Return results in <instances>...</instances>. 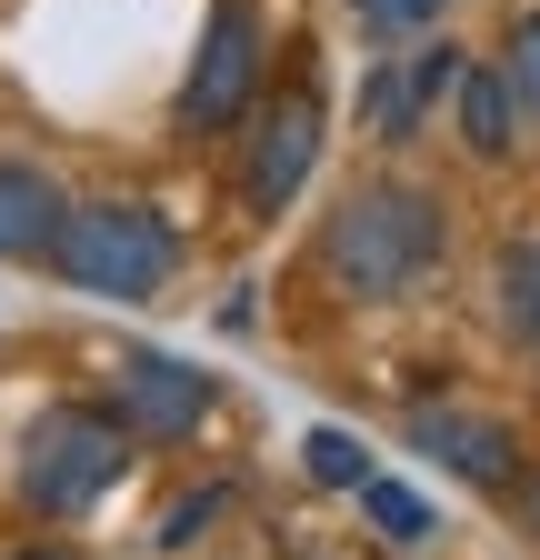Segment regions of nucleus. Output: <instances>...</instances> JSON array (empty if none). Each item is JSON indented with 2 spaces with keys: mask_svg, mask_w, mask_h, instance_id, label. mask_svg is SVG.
<instances>
[{
  "mask_svg": "<svg viewBox=\"0 0 540 560\" xmlns=\"http://www.w3.org/2000/svg\"><path fill=\"white\" fill-rule=\"evenodd\" d=\"M320 270L351 301H400L441 270V200L421 180H361L320 231Z\"/></svg>",
  "mask_w": 540,
  "mask_h": 560,
  "instance_id": "f257e3e1",
  "label": "nucleus"
},
{
  "mask_svg": "<svg viewBox=\"0 0 540 560\" xmlns=\"http://www.w3.org/2000/svg\"><path fill=\"white\" fill-rule=\"evenodd\" d=\"M50 270L91 301H151L180 270V231L141 200H71V221L50 241Z\"/></svg>",
  "mask_w": 540,
  "mask_h": 560,
  "instance_id": "f03ea898",
  "label": "nucleus"
},
{
  "mask_svg": "<svg viewBox=\"0 0 540 560\" xmlns=\"http://www.w3.org/2000/svg\"><path fill=\"white\" fill-rule=\"evenodd\" d=\"M120 460H130V420L91 410V400H60V410H40L21 431V501L40 521H71L120 480Z\"/></svg>",
  "mask_w": 540,
  "mask_h": 560,
  "instance_id": "7ed1b4c3",
  "label": "nucleus"
},
{
  "mask_svg": "<svg viewBox=\"0 0 540 560\" xmlns=\"http://www.w3.org/2000/svg\"><path fill=\"white\" fill-rule=\"evenodd\" d=\"M260 101V11L250 0H211V21H200V50H190V81L171 101V120L190 140H211L221 120H240Z\"/></svg>",
  "mask_w": 540,
  "mask_h": 560,
  "instance_id": "20e7f679",
  "label": "nucleus"
},
{
  "mask_svg": "<svg viewBox=\"0 0 540 560\" xmlns=\"http://www.w3.org/2000/svg\"><path fill=\"white\" fill-rule=\"evenodd\" d=\"M310 171H320V101H310V81H301V91H281V101H260L250 151H240V190H250L260 221H281Z\"/></svg>",
  "mask_w": 540,
  "mask_h": 560,
  "instance_id": "39448f33",
  "label": "nucleus"
},
{
  "mask_svg": "<svg viewBox=\"0 0 540 560\" xmlns=\"http://www.w3.org/2000/svg\"><path fill=\"white\" fill-rule=\"evenodd\" d=\"M120 420H130V441H190L200 420H211L221 381L200 371V361H171V350H120Z\"/></svg>",
  "mask_w": 540,
  "mask_h": 560,
  "instance_id": "423d86ee",
  "label": "nucleus"
},
{
  "mask_svg": "<svg viewBox=\"0 0 540 560\" xmlns=\"http://www.w3.org/2000/svg\"><path fill=\"white\" fill-rule=\"evenodd\" d=\"M460 50L441 40V50H411V60H371V81H361V130L371 140H411L421 120H431V101L441 91H460Z\"/></svg>",
  "mask_w": 540,
  "mask_h": 560,
  "instance_id": "0eeeda50",
  "label": "nucleus"
},
{
  "mask_svg": "<svg viewBox=\"0 0 540 560\" xmlns=\"http://www.w3.org/2000/svg\"><path fill=\"white\" fill-rule=\"evenodd\" d=\"M411 441H421L441 470H460L470 490H510V480H520V441L501 431V420H481V410L431 400V410H411Z\"/></svg>",
  "mask_w": 540,
  "mask_h": 560,
  "instance_id": "6e6552de",
  "label": "nucleus"
},
{
  "mask_svg": "<svg viewBox=\"0 0 540 560\" xmlns=\"http://www.w3.org/2000/svg\"><path fill=\"white\" fill-rule=\"evenodd\" d=\"M60 221H71L60 180L31 171V161H0V260H50Z\"/></svg>",
  "mask_w": 540,
  "mask_h": 560,
  "instance_id": "1a4fd4ad",
  "label": "nucleus"
},
{
  "mask_svg": "<svg viewBox=\"0 0 540 560\" xmlns=\"http://www.w3.org/2000/svg\"><path fill=\"white\" fill-rule=\"evenodd\" d=\"M460 140L481 161H510V140H520V91H510V70H460Z\"/></svg>",
  "mask_w": 540,
  "mask_h": 560,
  "instance_id": "9d476101",
  "label": "nucleus"
},
{
  "mask_svg": "<svg viewBox=\"0 0 540 560\" xmlns=\"http://www.w3.org/2000/svg\"><path fill=\"white\" fill-rule=\"evenodd\" d=\"M491 291H501V330H510L520 350H540V231L501 241V260H491Z\"/></svg>",
  "mask_w": 540,
  "mask_h": 560,
  "instance_id": "9b49d317",
  "label": "nucleus"
},
{
  "mask_svg": "<svg viewBox=\"0 0 540 560\" xmlns=\"http://www.w3.org/2000/svg\"><path fill=\"white\" fill-rule=\"evenodd\" d=\"M361 521H371L390 550H421V540H431V501H421L411 480H380V470L361 480Z\"/></svg>",
  "mask_w": 540,
  "mask_h": 560,
  "instance_id": "f8f14e48",
  "label": "nucleus"
},
{
  "mask_svg": "<svg viewBox=\"0 0 540 560\" xmlns=\"http://www.w3.org/2000/svg\"><path fill=\"white\" fill-rule=\"evenodd\" d=\"M231 511V480H200V490H180V501H171V521H161V550H190L200 530H211Z\"/></svg>",
  "mask_w": 540,
  "mask_h": 560,
  "instance_id": "ddd939ff",
  "label": "nucleus"
},
{
  "mask_svg": "<svg viewBox=\"0 0 540 560\" xmlns=\"http://www.w3.org/2000/svg\"><path fill=\"white\" fill-rule=\"evenodd\" d=\"M310 480H320V490H361V480H371L361 441H351V431H310Z\"/></svg>",
  "mask_w": 540,
  "mask_h": 560,
  "instance_id": "4468645a",
  "label": "nucleus"
},
{
  "mask_svg": "<svg viewBox=\"0 0 540 560\" xmlns=\"http://www.w3.org/2000/svg\"><path fill=\"white\" fill-rule=\"evenodd\" d=\"M510 91H520V120H540V11H520V31H510Z\"/></svg>",
  "mask_w": 540,
  "mask_h": 560,
  "instance_id": "2eb2a0df",
  "label": "nucleus"
},
{
  "mask_svg": "<svg viewBox=\"0 0 540 560\" xmlns=\"http://www.w3.org/2000/svg\"><path fill=\"white\" fill-rule=\"evenodd\" d=\"M361 11V31H380V40H400V31H431L450 0H351Z\"/></svg>",
  "mask_w": 540,
  "mask_h": 560,
  "instance_id": "dca6fc26",
  "label": "nucleus"
},
{
  "mask_svg": "<svg viewBox=\"0 0 540 560\" xmlns=\"http://www.w3.org/2000/svg\"><path fill=\"white\" fill-rule=\"evenodd\" d=\"M21 560H60V550H21Z\"/></svg>",
  "mask_w": 540,
  "mask_h": 560,
  "instance_id": "f3484780",
  "label": "nucleus"
}]
</instances>
